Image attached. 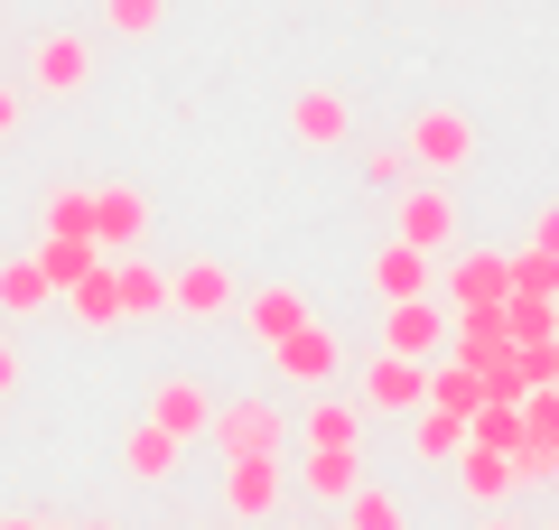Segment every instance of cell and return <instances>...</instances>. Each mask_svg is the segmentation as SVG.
Instances as JSON below:
<instances>
[{"instance_id": "4", "label": "cell", "mask_w": 559, "mask_h": 530, "mask_svg": "<svg viewBox=\"0 0 559 530\" xmlns=\"http://www.w3.org/2000/svg\"><path fill=\"white\" fill-rule=\"evenodd\" d=\"M448 326H457V316H448L439 298H382V345L411 353V363H439V353H448Z\"/></svg>"}, {"instance_id": "8", "label": "cell", "mask_w": 559, "mask_h": 530, "mask_svg": "<svg viewBox=\"0 0 559 530\" xmlns=\"http://www.w3.org/2000/svg\"><path fill=\"white\" fill-rule=\"evenodd\" d=\"M364 410H392V419L429 410V363H411V353H392V345H382L373 363H364Z\"/></svg>"}, {"instance_id": "38", "label": "cell", "mask_w": 559, "mask_h": 530, "mask_svg": "<svg viewBox=\"0 0 559 530\" xmlns=\"http://www.w3.org/2000/svg\"><path fill=\"white\" fill-rule=\"evenodd\" d=\"M0 530H47V521H0Z\"/></svg>"}, {"instance_id": "19", "label": "cell", "mask_w": 559, "mask_h": 530, "mask_svg": "<svg viewBox=\"0 0 559 530\" xmlns=\"http://www.w3.org/2000/svg\"><path fill=\"white\" fill-rule=\"evenodd\" d=\"M457 484H466V503H476V511H495L503 493H522V474H513V456H495V447H466V456H457Z\"/></svg>"}, {"instance_id": "34", "label": "cell", "mask_w": 559, "mask_h": 530, "mask_svg": "<svg viewBox=\"0 0 559 530\" xmlns=\"http://www.w3.org/2000/svg\"><path fill=\"white\" fill-rule=\"evenodd\" d=\"M532 252H550V261H559V205H550V215L532 224Z\"/></svg>"}, {"instance_id": "23", "label": "cell", "mask_w": 559, "mask_h": 530, "mask_svg": "<svg viewBox=\"0 0 559 530\" xmlns=\"http://www.w3.org/2000/svg\"><path fill=\"white\" fill-rule=\"evenodd\" d=\"M299 437L308 447H364V400H308Z\"/></svg>"}, {"instance_id": "24", "label": "cell", "mask_w": 559, "mask_h": 530, "mask_svg": "<svg viewBox=\"0 0 559 530\" xmlns=\"http://www.w3.org/2000/svg\"><path fill=\"white\" fill-rule=\"evenodd\" d=\"M429 400H439V410H457V419H476V410H485V373L448 353V363H429Z\"/></svg>"}, {"instance_id": "13", "label": "cell", "mask_w": 559, "mask_h": 530, "mask_svg": "<svg viewBox=\"0 0 559 530\" xmlns=\"http://www.w3.org/2000/svg\"><path fill=\"white\" fill-rule=\"evenodd\" d=\"M150 419H159V429H168V437H178V447H197V437H205V429H215V400H205V392H197V382H187V373H178V382H159V400H150Z\"/></svg>"}, {"instance_id": "15", "label": "cell", "mask_w": 559, "mask_h": 530, "mask_svg": "<svg viewBox=\"0 0 559 530\" xmlns=\"http://www.w3.org/2000/svg\"><path fill=\"white\" fill-rule=\"evenodd\" d=\"M38 270H47V289H75V279H94L103 270V242L94 233H38Z\"/></svg>"}, {"instance_id": "6", "label": "cell", "mask_w": 559, "mask_h": 530, "mask_svg": "<svg viewBox=\"0 0 559 530\" xmlns=\"http://www.w3.org/2000/svg\"><path fill=\"white\" fill-rule=\"evenodd\" d=\"M280 503H289L280 456H224V511H234V521H271Z\"/></svg>"}, {"instance_id": "5", "label": "cell", "mask_w": 559, "mask_h": 530, "mask_svg": "<svg viewBox=\"0 0 559 530\" xmlns=\"http://www.w3.org/2000/svg\"><path fill=\"white\" fill-rule=\"evenodd\" d=\"M205 437H215L224 456H280L289 447V410H271V400H224Z\"/></svg>"}, {"instance_id": "33", "label": "cell", "mask_w": 559, "mask_h": 530, "mask_svg": "<svg viewBox=\"0 0 559 530\" xmlns=\"http://www.w3.org/2000/svg\"><path fill=\"white\" fill-rule=\"evenodd\" d=\"M364 177H373V186H411V149H364Z\"/></svg>"}, {"instance_id": "18", "label": "cell", "mask_w": 559, "mask_h": 530, "mask_svg": "<svg viewBox=\"0 0 559 530\" xmlns=\"http://www.w3.org/2000/svg\"><path fill=\"white\" fill-rule=\"evenodd\" d=\"M242 326H252V345L271 353L280 335H299V326H308V298H299V289H252V298H242Z\"/></svg>"}, {"instance_id": "3", "label": "cell", "mask_w": 559, "mask_h": 530, "mask_svg": "<svg viewBox=\"0 0 559 530\" xmlns=\"http://www.w3.org/2000/svg\"><path fill=\"white\" fill-rule=\"evenodd\" d=\"M336 363H345V345H336V326H318V316H308L299 335H280V345H271V373L289 382V392H326Z\"/></svg>"}, {"instance_id": "32", "label": "cell", "mask_w": 559, "mask_h": 530, "mask_svg": "<svg viewBox=\"0 0 559 530\" xmlns=\"http://www.w3.org/2000/svg\"><path fill=\"white\" fill-rule=\"evenodd\" d=\"M513 474H522V484H559V447L522 437V447H513Z\"/></svg>"}, {"instance_id": "27", "label": "cell", "mask_w": 559, "mask_h": 530, "mask_svg": "<svg viewBox=\"0 0 559 530\" xmlns=\"http://www.w3.org/2000/svg\"><path fill=\"white\" fill-rule=\"evenodd\" d=\"M559 289V261L550 252H513L503 261V298H550Z\"/></svg>"}, {"instance_id": "31", "label": "cell", "mask_w": 559, "mask_h": 530, "mask_svg": "<svg viewBox=\"0 0 559 530\" xmlns=\"http://www.w3.org/2000/svg\"><path fill=\"white\" fill-rule=\"evenodd\" d=\"M103 20H112L121 38H150V28L168 20V0H103Z\"/></svg>"}, {"instance_id": "1", "label": "cell", "mask_w": 559, "mask_h": 530, "mask_svg": "<svg viewBox=\"0 0 559 530\" xmlns=\"http://www.w3.org/2000/svg\"><path fill=\"white\" fill-rule=\"evenodd\" d=\"M457 233H466V215H457V196H448V177H419V186H401V205H392V242H411V252H457Z\"/></svg>"}, {"instance_id": "26", "label": "cell", "mask_w": 559, "mask_h": 530, "mask_svg": "<svg viewBox=\"0 0 559 530\" xmlns=\"http://www.w3.org/2000/svg\"><path fill=\"white\" fill-rule=\"evenodd\" d=\"M503 335H513V345H550L559 308H550V298H503Z\"/></svg>"}, {"instance_id": "36", "label": "cell", "mask_w": 559, "mask_h": 530, "mask_svg": "<svg viewBox=\"0 0 559 530\" xmlns=\"http://www.w3.org/2000/svg\"><path fill=\"white\" fill-rule=\"evenodd\" d=\"M10 382H20V345H10V335H0V392H10Z\"/></svg>"}, {"instance_id": "16", "label": "cell", "mask_w": 559, "mask_h": 530, "mask_svg": "<svg viewBox=\"0 0 559 530\" xmlns=\"http://www.w3.org/2000/svg\"><path fill=\"white\" fill-rule=\"evenodd\" d=\"M47 308H57V289H47L38 252H28V261H0V326H28V316H47Z\"/></svg>"}, {"instance_id": "2", "label": "cell", "mask_w": 559, "mask_h": 530, "mask_svg": "<svg viewBox=\"0 0 559 530\" xmlns=\"http://www.w3.org/2000/svg\"><path fill=\"white\" fill-rule=\"evenodd\" d=\"M401 149H411L419 177H466L476 168V121H466L457 103H439V112H419L411 131H401Z\"/></svg>"}, {"instance_id": "40", "label": "cell", "mask_w": 559, "mask_h": 530, "mask_svg": "<svg viewBox=\"0 0 559 530\" xmlns=\"http://www.w3.org/2000/svg\"><path fill=\"white\" fill-rule=\"evenodd\" d=\"M47 530H57V521H47Z\"/></svg>"}, {"instance_id": "22", "label": "cell", "mask_w": 559, "mask_h": 530, "mask_svg": "<svg viewBox=\"0 0 559 530\" xmlns=\"http://www.w3.org/2000/svg\"><path fill=\"white\" fill-rule=\"evenodd\" d=\"M308 493H318V503H345V493L364 484V447H308Z\"/></svg>"}, {"instance_id": "11", "label": "cell", "mask_w": 559, "mask_h": 530, "mask_svg": "<svg viewBox=\"0 0 559 530\" xmlns=\"http://www.w3.org/2000/svg\"><path fill=\"white\" fill-rule=\"evenodd\" d=\"M439 289L457 298V316H485V308H503V252H448Z\"/></svg>"}, {"instance_id": "28", "label": "cell", "mask_w": 559, "mask_h": 530, "mask_svg": "<svg viewBox=\"0 0 559 530\" xmlns=\"http://www.w3.org/2000/svg\"><path fill=\"white\" fill-rule=\"evenodd\" d=\"M336 521H345V530H401V503H392V493H373V484H355V493L336 503Z\"/></svg>"}, {"instance_id": "25", "label": "cell", "mask_w": 559, "mask_h": 530, "mask_svg": "<svg viewBox=\"0 0 559 530\" xmlns=\"http://www.w3.org/2000/svg\"><path fill=\"white\" fill-rule=\"evenodd\" d=\"M466 447H495V456H513V447H522V400H485V410L466 419Z\"/></svg>"}, {"instance_id": "14", "label": "cell", "mask_w": 559, "mask_h": 530, "mask_svg": "<svg viewBox=\"0 0 559 530\" xmlns=\"http://www.w3.org/2000/svg\"><path fill=\"white\" fill-rule=\"evenodd\" d=\"M112 316H121V326L168 316V270H150V261H112Z\"/></svg>"}, {"instance_id": "37", "label": "cell", "mask_w": 559, "mask_h": 530, "mask_svg": "<svg viewBox=\"0 0 559 530\" xmlns=\"http://www.w3.org/2000/svg\"><path fill=\"white\" fill-rule=\"evenodd\" d=\"M476 530H522V521H495V511H485V521H476Z\"/></svg>"}, {"instance_id": "10", "label": "cell", "mask_w": 559, "mask_h": 530, "mask_svg": "<svg viewBox=\"0 0 559 530\" xmlns=\"http://www.w3.org/2000/svg\"><path fill=\"white\" fill-rule=\"evenodd\" d=\"M168 308H178V316H234L242 289H234L224 261H187V270H168Z\"/></svg>"}, {"instance_id": "9", "label": "cell", "mask_w": 559, "mask_h": 530, "mask_svg": "<svg viewBox=\"0 0 559 530\" xmlns=\"http://www.w3.org/2000/svg\"><path fill=\"white\" fill-rule=\"evenodd\" d=\"M140 233H150V196H140V186H94V242H103V261H131Z\"/></svg>"}, {"instance_id": "7", "label": "cell", "mask_w": 559, "mask_h": 530, "mask_svg": "<svg viewBox=\"0 0 559 530\" xmlns=\"http://www.w3.org/2000/svg\"><path fill=\"white\" fill-rule=\"evenodd\" d=\"M28 84L38 94H84L94 84V38H75V28H57V38H28Z\"/></svg>"}, {"instance_id": "21", "label": "cell", "mask_w": 559, "mask_h": 530, "mask_svg": "<svg viewBox=\"0 0 559 530\" xmlns=\"http://www.w3.org/2000/svg\"><path fill=\"white\" fill-rule=\"evenodd\" d=\"M411 456H429V466H457V456H466V419L439 410V400H429V410H411Z\"/></svg>"}, {"instance_id": "30", "label": "cell", "mask_w": 559, "mask_h": 530, "mask_svg": "<svg viewBox=\"0 0 559 530\" xmlns=\"http://www.w3.org/2000/svg\"><path fill=\"white\" fill-rule=\"evenodd\" d=\"M47 233H94V186H57L47 196Z\"/></svg>"}, {"instance_id": "20", "label": "cell", "mask_w": 559, "mask_h": 530, "mask_svg": "<svg viewBox=\"0 0 559 530\" xmlns=\"http://www.w3.org/2000/svg\"><path fill=\"white\" fill-rule=\"evenodd\" d=\"M178 456H187V447H178V437L159 429V419H140V429L121 437V466H131L140 484H168V474H178Z\"/></svg>"}, {"instance_id": "29", "label": "cell", "mask_w": 559, "mask_h": 530, "mask_svg": "<svg viewBox=\"0 0 559 530\" xmlns=\"http://www.w3.org/2000/svg\"><path fill=\"white\" fill-rule=\"evenodd\" d=\"M66 308H75V326H121V316H112V261H103L94 279H75V289H66Z\"/></svg>"}, {"instance_id": "35", "label": "cell", "mask_w": 559, "mask_h": 530, "mask_svg": "<svg viewBox=\"0 0 559 530\" xmlns=\"http://www.w3.org/2000/svg\"><path fill=\"white\" fill-rule=\"evenodd\" d=\"M20 131V84H0V140Z\"/></svg>"}, {"instance_id": "17", "label": "cell", "mask_w": 559, "mask_h": 530, "mask_svg": "<svg viewBox=\"0 0 559 530\" xmlns=\"http://www.w3.org/2000/svg\"><path fill=\"white\" fill-rule=\"evenodd\" d=\"M373 289L382 298H429V289H439V261L411 252V242H382V252H373Z\"/></svg>"}, {"instance_id": "12", "label": "cell", "mask_w": 559, "mask_h": 530, "mask_svg": "<svg viewBox=\"0 0 559 530\" xmlns=\"http://www.w3.org/2000/svg\"><path fill=\"white\" fill-rule=\"evenodd\" d=\"M289 131H299V149H336V140L355 131V103L326 94V84H308V94L289 103Z\"/></svg>"}, {"instance_id": "39", "label": "cell", "mask_w": 559, "mask_h": 530, "mask_svg": "<svg viewBox=\"0 0 559 530\" xmlns=\"http://www.w3.org/2000/svg\"><path fill=\"white\" fill-rule=\"evenodd\" d=\"M550 308H559V289H550Z\"/></svg>"}]
</instances>
